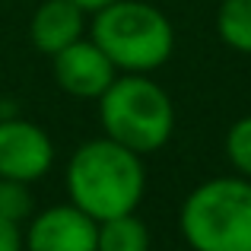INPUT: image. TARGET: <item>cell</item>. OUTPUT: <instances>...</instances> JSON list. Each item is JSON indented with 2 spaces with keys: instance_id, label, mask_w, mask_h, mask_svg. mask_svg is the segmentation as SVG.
<instances>
[{
  "instance_id": "cell-5",
  "label": "cell",
  "mask_w": 251,
  "mask_h": 251,
  "mask_svg": "<svg viewBox=\"0 0 251 251\" xmlns=\"http://www.w3.org/2000/svg\"><path fill=\"white\" fill-rule=\"evenodd\" d=\"M54 166V140L48 130L25 118L0 115V178L38 181Z\"/></svg>"
},
{
  "instance_id": "cell-1",
  "label": "cell",
  "mask_w": 251,
  "mask_h": 251,
  "mask_svg": "<svg viewBox=\"0 0 251 251\" xmlns=\"http://www.w3.org/2000/svg\"><path fill=\"white\" fill-rule=\"evenodd\" d=\"M64 184H67L70 203L86 210L96 223L134 213L147 194L143 156L121 147L111 137L86 140L70 156Z\"/></svg>"
},
{
  "instance_id": "cell-11",
  "label": "cell",
  "mask_w": 251,
  "mask_h": 251,
  "mask_svg": "<svg viewBox=\"0 0 251 251\" xmlns=\"http://www.w3.org/2000/svg\"><path fill=\"white\" fill-rule=\"evenodd\" d=\"M223 150H226V159H229V166L235 169V175H242V178L251 181V115L232 121V127L226 130Z\"/></svg>"
},
{
  "instance_id": "cell-8",
  "label": "cell",
  "mask_w": 251,
  "mask_h": 251,
  "mask_svg": "<svg viewBox=\"0 0 251 251\" xmlns=\"http://www.w3.org/2000/svg\"><path fill=\"white\" fill-rule=\"evenodd\" d=\"M86 29V10L76 6L74 0H45L35 6L29 23V38L38 54L54 57L70 42L83 38Z\"/></svg>"
},
{
  "instance_id": "cell-7",
  "label": "cell",
  "mask_w": 251,
  "mask_h": 251,
  "mask_svg": "<svg viewBox=\"0 0 251 251\" xmlns=\"http://www.w3.org/2000/svg\"><path fill=\"white\" fill-rule=\"evenodd\" d=\"M51 67L57 86L74 99H99L118 76L111 57L92 38H76L67 48H61L51 57Z\"/></svg>"
},
{
  "instance_id": "cell-2",
  "label": "cell",
  "mask_w": 251,
  "mask_h": 251,
  "mask_svg": "<svg viewBox=\"0 0 251 251\" xmlns=\"http://www.w3.org/2000/svg\"><path fill=\"white\" fill-rule=\"evenodd\" d=\"M89 38L111 57L118 74L159 70L175 51L169 16L143 0H111L92 13Z\"/></svg>"
},
{
  "instance_id": "cell-3",
  "label": "cell",
  "mask_w": 251,
  "mask_h": 251,
  "mask_svg": "<svg viewBox=\"0 0 251 251\" xmlns=\"http://www.w3.org/2000/svg\"><path fill=\"white\" fill-rule=\"evenodd\" d=\"M96 102L105 137L121 147L150 156L172 140L175 105L150 74H118Z\"/></svg>"
},
{
  "instance_id": "cell-14",
  "label": "cell",
  "mask_w": 251,
  "mask_h": 251,
  "mask_svg": "<svg viewBox=\"0 0 251 251\" xmlns=\"http://www.w3.org/2000/svg\"><path fill=\"white\" fill-rule=\"evenodd\" d=\"M74 3H76V6H83V10H86V13H96V10H99V6H105V3H111V0H74Z\"/></svg>"
},
{
  "instance_id": "cell-10",
  "label": "cell",
  "mask_w": 251,
  "mask_h": 251,
  "mask_svg": "<svg viewBox=\"0 0 251 251\" xmlns=\"http://www.w3.org/2000/svg\"><path fill=\"white\" fill-rule=\"evenodd\" d=\"M216 32L239 54H251V0H223L216 10Z\"/></svg>"
},
{
  "instance_id": "cell-4",
  "label": "cell",
  "mask_w": 251,
  "mask_h": 251,
  "mask_svg": "<svg viewBox=\"0 0 251 251\" xmlns=\"http://www.w3.org/2000/svg\"><path fill=\"white\" fill-rule=\"evenodd\" d=\"M178 229L191 251H251V181L220 175L181 203Z\"/></svg>"
},
{
  "instance_id": "cell-12",
  "label": "cell",
  "mask_w": 251,
  "mask_h": 251,
  "mask_svg": "<svg viewBox=\"0 0 251 251\" xmlns=\"http://www.w3.org/2000/svg\"><path fill=\"white\" fill-rule=\"evenodd\" d=\"M0 216L13 223H25L32 216V191L25 181L0 178Z\"/></svg>"
},
{
  "instance_id": "cell-13",
  "label": "cell",
  "mask_w": 251,
  "mask_h": 251,
  "mask_svg": "<svg viewBox=\"0 0 251 251\" xmlns=\"http://www.w3.org/2000/svg\"><path fill=\"white\" fill-rule=\"evenodd\" d=\"M0 251H25L19 223L6 220V216H0Z\"/></svg>"
},
{
  "instance_id": "cell-9",
  "label": "cell",
  "mask_w": 251,
  "mask_h": 251,
  "mask_svg": "<svg viewBox=\"0 0 251 251\" xmlns=\"http://www.w3.org/2000/svg\"><path fill=\"white\" fill-rule=\"evenodd\" d=\"M96 251H150V229L143 226L137 210L99 220Z\"/></svg>"
},
{
  "instance_id": "cell-6",
  "label": "cell",
  "mask_w": 251,
  "mask_h": 251,
  "mask_svg": "<svg viewBox=\"0 0 251 251\" xmlns=\"http://www.w3.org/2000/svg\"><path fill=\"white\" fill-rule=\"evenodd\" d=\"M99 223L76 203H54L29 216L23 232L25 251H96Z\"/></svg>"
}]
</instances>
